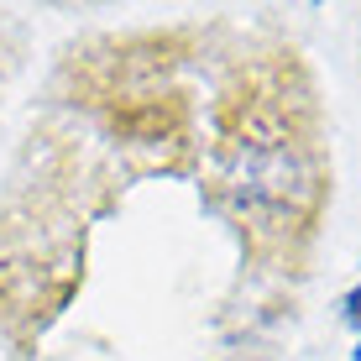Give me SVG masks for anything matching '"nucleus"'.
<instances>
[{
  "label": "nucleus",
  "instance_id": "f257e3e1",
  "mask_svg": "<svg viewBox=\"0 0 361 361\" xmlns=\"http://www.w3.org/2000/svg\"><path fill=\"white\" fill-rule=\"evenodd\" d=\"M220 178L241 220L267 235L304 231L325 194L319 147L309 142L304 116L278 79H257L231 99L220 131Z\"/></svg>",
  "mask_w": 361,
  "mask_h": 361
}]
</instances>
